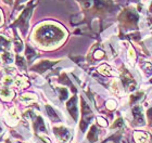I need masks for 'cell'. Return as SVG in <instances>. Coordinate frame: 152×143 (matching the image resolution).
<instances>
[{
  "instance_id": "obj_1",
  "label": "cell",
  "mask_w": 152,
  "mask_h": 143,
  "mask_svg": "<svg viewBox=\"0 0 152 143\" xmlns=\"http://www.w3.org/2000/svg\"><path fill=\"white\" fill-rule=\"evenodd\" d=\"M64 38V32L60 27L45 24L35 32V40L44 46H51L60 42Z\"/></svg>"
},
{
  "instance_id": "obj_2",
  "label": "cell",
  "mask_w": 152,
  "mask_h": 143,
  "mask_svg": "<svg viewBox=\"0 0 152 143\" xmlns=\"http://www.w3.org/2000/svg\"><path fill=\"white\" fill-rule=\"evenodd\" d=\"M33 11V4H29L24 9V11L22 12V14L19 16V19L16 20L15 22L13 23V26H18L19 28H21L23 32H26V29L28 27V21L31 17Z\"/></svg>"
},
{
  "instance_id": "obj_3",
  "label": "cell",
  "mask_w": 152,
  "mask_h": 143,
  "mask_svg": "<svg viewBox=\"0 0 152 143\" xmlns=\"http://www.w3.org/2000/svg\"><path fill=\"white\" fill-rule=\"evenodd\" d=\"M121 21H123L127 25H134L138 21V14H137L133 9L125 10L120 16Z\"/></svg>"
},
{
  "instance_id": "obj_4",
  "label": "cell",
  "mask_w": 152,
  "mask_h": 143,
  "mask_svg": "<svg viewBox=\"0 0 152 143\" xmlns=\"http://www.w3.org/2000/svg\"><path fill=\"white\" fill-rule=\"evenodd\" d=\"M53 131H54V134H56L57 139L60 141V142H66V141L70 140V138H71L70 131L67 130L65 127H63V126L54 127Z\"/></svg>"
},
{
  "instance_id": "obj_5",
  "label": "cell",
  "mask_w": 152,
  "mask_h": 143,
  "mask_svg": "<svg viewBox=\"0 0 152 143\" xmlns=\"http://www.w3.org/2000/svg\"><path fill=\"white\" fill-rule=\"evenodd\" d=\"M133 116H134V121L137 126H141L145 124V117H143V111L142 107L137 105L133 110Z\"/></svg>"
},
{
  "instance_id": "obj_6",
  "label": "cell",
  "mask_w": 152,
  "mask_h": 143,
  "mask_svg": "<svg viewBox=\"0 0 152 143\" xmlns=\"http://www.w3.org/2000/svg\"><path fill=\"white\" fill-rule=\"evenodd\" d=\"M94 9L96 11H107L113 7L111 0H94Z\"/></svg>"
},
{
  "instance_id": "obj_7",
  "label": "cell",
  "mask_w": 152,
  "mask_h": 143,
  "mask_svg": "<svg viewBox=\"0 0 152 143\" xmlns=\"http://www.w3.org/2000/svg\"><path fill=\"white\" fill-rule=\"evenodd\" d=\"M122 79H123V83L125 85V87H127L128 90H133L135 87H136V83L135 80L133 79V77L130 76V74L126 70H124L122 73Z\"/></svg>"
},
{
  "instance_id": "obj_8",
  "label": "cell",
  "mask_w": 152,
  "mask_h": 143,
  "mask_svg": "<svg viewBox=\"0 0 152 143\" xmlns=\"http://www.w3.org/2000/svg\"><path fill=\"white\" fill-rule=\"evenodd\" d=\"M76 101H77V99L76 97H73V98L71 99L70 101L67 102L66 104V107L70 112L71 116L74 118V119H77V115H78V112H77V105H76Z\"/></svg>"
},
{
  "instance_id": "obj_9",
  "label": "cell",
  "mask_w": 152,
  "mask_h": 143,
  "mask_svg": "<svg viewBox=\"0 0 152 143\" xmlns=\"http://www.w3.org/2000/svg\"><path fill=\"white\" fill-rule=\"evenodd\" d=\"M54 63H56V62H51V61H42V62H40L39 64H37L36 66H34L33 70L38 72V73H42L45 70H49Z\"/></svg>"
},
{
  "instance_id": "obj_10",
  "label": "cell",
  "mask_w": 152,
  "mask_h": 143,
  "mask_svg": "<svg viewBox=\"0 0 152 143\" xmlns=\"http://www.w3.org/2000/svg\"><path fill=\"white\" fill-rule=\"evenodd\" d=\"M34 128H35L36 132H46V126L40 116H35L34 117Z\"/></svg>"
},
{
  "instance_id": "obj_11",
  "label": "cell",
  "mask_w": 152,
  "mask_h": 143,
  "mask_svg": "<svg viewBox=\"0 0 152 143\" xmlns=\"http://www.w3.org/2000/svg\"><path fill=\"white\" fill-rule=\"evenodd\" d=\"M135 139H136L137 143H148V141L150 139V136L147 132L137 131V132H135Z\"/></svg>"
},
{
  "instance_id": "obj_12",
  "label": "cell",
  "mask_w": 152,
  "mask_h": 143,
  "mask_svg": "<svg viewBox=\"0 0 152 143\" xmlns=\"http://www.w3.org/2000/svg\"><path fill=\"white\" fill-rule=\"evenodd\" d=\"M87 138H88V140L90 142H96V141L98 140V129H97L96 126H91L90 127V130H89Z\"/></svg>"
},
{
  "instance_id": "obj_13",
  "label": "cell",
  "mask_w": 152,
  "mask_h": 143,
  "mask_svg": "<svg viewBox=\"0 0 152 143\" xmlns=\"http://www.w3.org/2000/svg\"><path fill=\"white\" fill-rule=\"evenodd\" d=\"M57 91H58V93H59L60 100L65 101V100L67 99V97H69V91H67L66 88H64V87H58Z\"/></svg>"
},
{
  "instance_id": "obj_14",
  "label": "cell",
  "mask_w": 152,
  "mask_h": 143,
  "mask_svg": "<svg viewBox=\"0 0 152 143\" xmlns=\"http://www.w3.org/2000/svg\"><path fill=\"white\" fill-rule=\"evenodd\" d=\"M13 92L11 91L10 89L8 88H1L0 89V97L3 99H6V100H10V99L12 98Z\"/></svg>"
},
{
  "instance_id": "obj_15",
  "label": "cell",
  "mask_w": 152,
  "mask_h": 143,
  "mask_svg": "<svg viewBox=\"0 0 152 143\" xmlns=\"http://www.w3.org/2000/svg\"><path fill=\"white\" fill-rule=\"evenodd\" d=\"M46 111H47V113H48V116H49V117H50L52 120H56V121L59 120V117H58V115L56 114L54 110L51 107L50 105H46Z\"/></svg>"
},
{
  "instance_id": "obj_16",
  "label": "cell",
  "mask_w": 152,
  "mask_h": 143,
  "mask_svg": "<svg viewBox=\"0 0 152 143\" xmlns=\"http://www.w3.org/2000/svg\"><path fill=\"white\" fill-rule=\"evenodd\" d=\"M1 60L3 63H12L13 62V54L10 52H3L1 54Z\"/></svg>"
},
{
  "instance_id": "obj_17",
  "label": "cell",
  "mask_w": 152,
  "mask_h": 143,
  "mask_svg": "<svg viewBox=\"0 0 152 143\" xmlns=\"http://www.w3.org/2000/svg\"><path fill=\"white\" fill-rule=\"evenodd\" d=\"M142 97H143V93L142 92H135V93H133V94L130 95V103L132 104H134V103H137V101L138 100H141L142 99Z\"/></svg>"
},
{
  "instance_id": "obj_18",
  "label": "cell",
  "mask_w": 152,
  "mask_h": 143,
  "mask_svg": "<svg viewBox=\"0 0 152 143\" xmlns=\"http://www.w3.org/2000/svg\"><path fill=\"white\" fill-rule=\"evenodd\" d=\"M14 83H15V86L20 87V88H24V87L28 86V83H27L25 78H23V77H19V78H16L15 81H14Z\"/></svg>"
},
{
  "instance_id": "obj_19",
  "label": "cell",
  "mask_w": 152,
  "mask_h": 143,
  "mask_svg": "<svg viewBox=\"0 0 152 143\" xmlns=\"http://www.w3.org/2000/svg\"><path fill=\"white\" fill-rule=\"evenodd\" d=\"M16 65L20 67V70H26V62L24 61V59H23L22 57H20V55L16 57Z\"/></svg>"
},
{
  "instance_id": "obj_20",
  "label": "cell",
  "mask_w": 152,
  "mask_h": 143,
  "mask_svg": "<svg viewBox=\"0 0 152 143\" xmlns=\"http://www.w3.org/2000/svg\"><path fill=\"white\" fill-rule=\"evenodd\" d=\"M98 70H99V73L103 74V75H111V72H110L111 68H110L107 64H102L101 66L98 68Z\"/></svg>"
},
{
  "instance_id": "obj_21",
  "label": "cell",
  "mask_w": 152,
  "mask_h": 143,
  "mask_svg": "<svg viewBox=\"0 0 152 143\" xmlns=\"http://www.w3.org/2000/svg\"><path fill=\"white\" fill-rule=\"evenodd\" d=\"M36 52L34 50H33L31 47H27V49H26V57H27V59H28V61H32L34 57H36Z\"/></svg>"
},
{
  "instance_id": "obj_22",
  "label": "cell",
  "mask_w": 152,
  "mask_h": 143,
  "mask_svg": "<svg viewBox=\"0 0 152 143\" xmlns=\"http://www.w3.org/2000/svg\"><path fill=\"white\" fill-rule=\"evenodd\" d=\"M21 100L24 102H26V103H28V102H33L35 101L36 98L34 94H23L22 97H21Z\"/></svg>"
},
{
  "instance_id": "obj_23",
  "label": "cell",
  "mask_w": 152,
  "mask_h": 143,
  "mask_svg": "<svg viewBox=\"0 0 152 143\" xmlns=\"http://www.w3.org/2000/svg\"><path fill=\"white\" fill-rule=\"evenodd\" d=\"M10 47V41L8 40V39H6L4 37H2V36H0V49L1 48H4V49H7V48Z\"/></svg>"
},
{
  "instance_id": "obj_24",
  "label": "cell",
  "mask_w": 152,
  "mask_h": 143,
  "mask_svg": "<svg viewBox=\"0 0 152 143\" xmlns=\"http://www.w3.org/2000/svg\"><path fill=\"white\" fill-rule=\"evenodd\" d=\"M143 70L146 72L147 75H151L152 74V65L149 63V62H146V63H143Z\"/></svg>"
},
{
  "instance_id": "obj_25",
  "label": "cell",
  "mask_w": 152,
  "mask_h": 143,
  "mask_svg": "<svg viewBox=\"0 0 152 143\" xmlns=\"http://www.w3.org/2000/svg\"><path fill=\"white\" fill-rule=\"evenodd\" d=\"M123 127H124V123H123V119H122V118L116 119L115 123L111 126L112 129H114V128H123Z\"/></svg>"
},
{
  "instance_id": "obj_26",
  "label": "cell",
  "mask_w": 152,
  "mask_h": 143,
  "mask_svg": "<svg viewBox=\"0 0 152 143\" xmlns=\"http://www.w3.org/2000/svg\"><path fill=\"white\" fill-rule=\"evenodd\" d=\"M15 49H16V51H22V49H23L22 41H21V39H19L18 37H15Z\"/></svg>"
},
{
  "instance_id": "obj_27",
  "label": "cell",
  "mask_w": 152,
  "mask_h": 143,
  "mask_svg": "<svg viewBox=\"0 0 152 143\" xmlns=\"http://www.w3.org/2000/svg\"><path fill=\"white\" fill-rule=\"evenodd\" d=\"M107 106H108L109 110H114V108L116 107V102L114 101V100H109L107 102Z\"/></svg>"
},
{
  "instance_id": "obj_28",
  "label": "cell",
  "mask_w": 152,
  "mask_h": 143,
  "mask_svg": "<svg viewBox=\"0 0 152 143\" xmlns=\"http://www.w3.org/2000/svg\"><path fill=\"white\" fill-rule=\"evenodd\" d=\"M94 57H95V59H97V60H99V59H102V57H104V52L101 50H97L94 53Z\"/></svg>"
},
{
  "instance_id": "obj_29",
  "label": "cell",
  "mask_w": 152,
  "mask_h": 143,
  "mask_svg": "<svg viewBox=\"0 0 152 143\" xmlns=\"http://www.w3.org/2000/svg\"><path fill=\"white\" fill-rule=\"evenodd\" d=\"M97 121H98L99 125H101V126H103V127H104V126H107V120H105V119H103L102 117L97 118Z\"/></svg>"
},
{
  "instance_id": "obj_30",
  "label": "cell",
  "mask_w": 152,
  "mask_h": 143,
  "mask_svg": "<svg viewBox=\"0 0 152 143\" xmlns=\"http://www.w3.org/2000/svg\"><path fill=\"white\" fill-rule=\"evenodd\" d=\"M148 119H149L150 125L152 126V108H150L149 111H148Z\"/></svg>"
},
{
  "instance_id": "obj_31",
  "label": "cell",
  "mask_w": 152,
  "mask_h": 143,
  "mask_svg": "<svg viewBox=\"0 0 152 143\" xmlns=\"http://www.w3.org/2000/svg\"><path fill=\"white\" fill-rule=\"evenodd\" d=\"M128 57H129L130 59H135V54H134L133 49H129V52H128Z\"/></svg>"
},
{
  "instance_id": "obj_32",
  "label": "cell",
  "mask_w": 152,
  "mask_h": 143,
  "mask_svg": "<svg viewBox=\"0 0 152 143\" xmlns=\"http://www.w3.org/2000/svg\"><path fill=\"white\" fill-rule=\"evenodd\" d=\"M26 0H16V7L19 6V4H21V3H23V2H25Z\"/></svg>"
},
{
  "instance_id": "obj_33",
  "label": "cell",
  "mask_w": 152,
  "mask_h": 143,
  "mask_svg": "<svg viewBox=\"0 0 152 143\" xmlns=\"http://www.w3.org/2000/svg\"><path fill=\"white\" fill-rule=\"evenodd\" d=\"M6 3H8V4H10V3H12V0H3Z\"/></svg>"
},
{
  "instance_id": "obj_34",
  "label": "cell",
  "mask_w": 152,
  "mask_h": 143,
  "mask_svg": "<svg viewBox=\"0 0 152 143\" xmlns=\"http://www.w3.org/2000/svg\"><path fill=\"white\" fill-rule=\"evenodd\" d=\"M150 12L152 13V2H151V6H150Z\"/></svg>"
},
{
  "instance_id": "obj_35",
  "label": "cell",
  "mask_w": 152,
  "mask_h": 143,
  "mask_svg": "<svg viewBox=\"0 0 152 143\" xmlns=\"http://www.w3.org/2000/svg\"><path fill=\"white\" fill-rule=\"evenodd\" d=\"M1 22H2V20H1V14H0V24H1Z\"/></svg>"
},
{
  "instance_id": "obj_36",
  "label": "cell",
  "mask_w": 152,
  "mask_h": 143,
  "mask_svg": "<svg viewBox=\"0 0 152 143\" xmlns=\"http://www.w3.org/2000/svg\"><path fill=\"white\" fill-rule=\"evenodd\" d=\"M130 1H133V2H137L138 0H130Z\"/></svg>"
},
{
  "instance_id": "obj_37",
  "label": "cell",
  "mask_w": 152,
  "mask_h": 143,
  "mask_svg": "<svg viewBox=\"0 0 152 143\" xmlns=\"http://www.w3.org/2000/svg\"><path fill=\"white\" fill-rule=\"evenodd\" d=\"M1 132H2V129H1V127H0V134H1Z\"/></svg>"
}]
</instances>
